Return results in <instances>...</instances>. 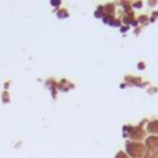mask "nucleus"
Wrapping results in <instances>:
<instances>
[{"label": "nucleus", "mask_w": 158, "mask_h": 158, "mask_svg": "<svg viewBox=\"0 0 158 158\" xmlns=\"http://www.w3.org/2000/svg\"><path fill=\"white\" fill-rule=\"evenodd\" d=\"M61 2H58V0H53L52 2V6H60Z\"/></svg>", "instance_id": "f257e3e1"}]
</instances>
